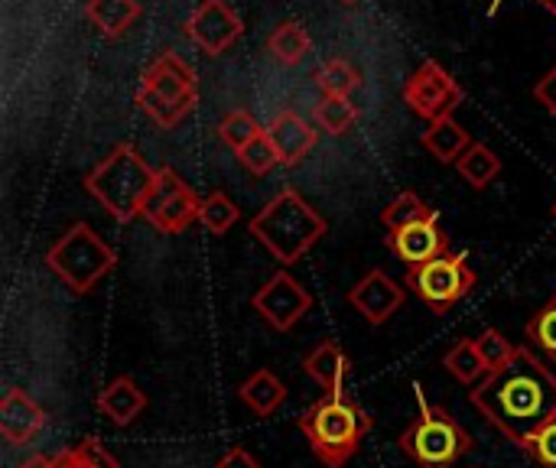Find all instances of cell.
<instances>
[{
    "instance_id": "cell-1",
    "label": "cell",
    "mask_w": 556,
    "mask_h": 468,
    "mask_svg": "<svg viewBox=\"0 0 556 468\" xmlns=\"http://www.w3.org/2000/svg\"><path fill=\"white\" fill-rule=\"evenodd\" d=\"M476 410L515 446L556 420V375L525 345L515 358L472 391Z\"/></svg>"
},
{
    "instance_id": "cell-2",
    "label": "cell",
    "mask_w": 556,
    "mask_h": 468,
    "mask_svg": "<svg viewBox=\"0 0 556 468\" xmlns=\"http://www.w3.org/2000/svg\"><path fill=\"white\" fill-rule=\"evenodd\" d=\"M156 179L160 169H153L134 143H117L108 150L104 160H98L88 169L85 189L98 205H104V212L114 222L127 225L143 215V205L153 195Z\"/></svg>"
},
{
    "instance_id": "cell-3",
    "label": "cell",
    "mask_w": 556,
    "mask_h": 468,
    "mask_svg": "<svg viewBox=\"0 0 556 468\" xmlns=\"http://www.w3.org/2000/svg\"><path fill=\"white\" fill-rule=\"evenodd\" d=\"M248 231L270 251V257L280 267H293L313 244L323 241L329 231V222L296 192V189H280L251 222Z\"/></svg>"
},
{
    "instance_id": "cell-4",
    "label": "cell",
    "mask_w": 556,
    "mask_h": 468,
    "mask_svg": "<svg viewBox=\"0 0 556 468\" xmlns=\"http://www.w3.org/2000/svg\"><path fill=\"white\" fill-rule=\"evenodd\" d=\"M300 433L309 443V453L326 468H342L365 443V437L371 433L375 420L371 414L342 394H326L323 401H316L300 420H296Z\"/></svg>"
},
{
    "instance_id": "cell-5",
    "label": "cell",
    "mask_w": 556,
    "mask_h": 468,
    "mask_svg": "<svg viewBox=\"0 0 556 468\" xmlns=\"http://www.w3.org/2000/svg\"><path fill=\"white\" fill-rule=\"evenodd\" d=\"M134 101L156 127L173 130L199 107V75L182 55L163 52L143 68Z\"/></svg>"
},
{
    "instance_id": "cell-6",
    "label": "cell",
    "mask_w": 556,
    "mask_h": 468,
    "mask_svg": "<svg viewBox=\"0 0 556 468\" xmlns=\"http://www.w3.org/2000/svg\"><path fill=\"white\" fill-rule=\"evenodd\" d=\"M417 401H420V417L401 433L397 440L401 453L417 468H453L459 459H466L476 450L469 430L450 410L430 404L420 394V388H417Z\"/></svg>"
},
{
    "instance_id": "cell-7",
    "label": "cell",
    "mask_w": 556,
    "mask_h": 468,
    "mask_svg": "<svg viewBox=\"0 0 556 468\" xmlns=\"http://www.w3.org/2000/svg\"><path fill=\"white\" fill-rule=\"evenodd\" d=\"M46 267L78 296L91 293L117 267V251L85 222H75L49 251Z\"/></svg>"
},
{
    "instance_id": "cell-8",
    "label": "cell",
    "mask_w": 556,
    "mask_h": 468,
    "mask_svg": "<svg viewBox=\"0 0 556 468\" xmlns=\"http://www.w3.org/2000/svg\"><path fill=\"white\" fill-rule=\"evenodd\" d=\"M479 277L469 267V251H446L424 267L407 270V287L437 313H450L456 303H463L476 290Z\"/></svg>"
},
{
    "instance_id": "cell-9",
    "label": "cell",
    "mask_w": 556,
    "mask_h": 468,
    "mask_svg": "<svg viewBox=\"0 0 556 468\" xmlns=\"http://www.w3.org/2000/svg\"><path fill=\"white\" fill-rule=\"evenodd\" d=\"M140 218L163 235H179L202 218V199L173 166H160L156 189L147 199Z\"/></svg>"
},
{
    "instance_id": "cell-10",
    "label": "cell",
    "mask_w": 556,
    "mask_h": 468,
    "mask_svg": "<svg viewBox=\"0 0 556 468\" xmlns=\"http://www.w3.org/2000/svg\"><path fill=\"white\" fill-rule=\"evenodd\" d=\"M466 101V91L463 85L433 59H427L407 81H404V104L424 117L427 124L440 121V117H450L459 104Z\"/></svg>"
},
{
    "instance_id": "cell-11",
    "label": "cell",
    "mask_w": 556,
    "mask_h": 468,
    "mask_svg": "<svg viewBox=\"0 0 556 468\" xmlns=\"http://www.w3.org/2000/svg\"><path fill=\"white\" fill-rule=\"evenodd\" d=\"M254 313L277 332H290L300 326V319L313 309V296L309 290L287 270L280 267L254 296H251Z\"/></svg>"
},
{
    "instance_id": "cell-12",
    "label": "cell",
    "mask_w": 556,
    "mask_h": 468,
    "mask_svg": "<svg viewBox=\"0 0 556 468\" xmlns=\"http://www.w3.org/2000/svg\"><path fill=\"white\" fill-rule=\"evenodd\" d=\"M244 33L241 16L231 10L228 0H199L195 10L186 20V36L205 52V55H222L228 52Z\"/></svg>"
},
{
    "instance_id": "cell-13",
    "label": "cell",
    "mask_w": 556,
    "mask_h": 468,
    "mask_svg": "<svg viewBox=\"0 0 556 468\" xmlns=\"http://www.w3.org/2000/svg\"><path fill=\"white\" fill-rule=\"evenodd\" d=\"M407 300V290L391 277L384 274L381 267L368 270L352 290H349V303L365 316L368 326H384Z\"/></svg>"
},
{
    "instance_id": "cell-14",
    "label": "cell",
    "mask_w": 556,
    "mask_h": 468,
    "mask_svg": "<svg viewBox=\"0 0 556 468\" xmlns=\"http://www.w3.org/2000/svg\"><path fill=\"white\" fill-rule=\"evenodd\" d=\"M384 244L391 248V254L397 261L407 264V270H414V267H424L427 261L446 254L450 251V235L440 228V215H433L427 222H414V225H404V228L391 231L384 238Z\"/></svg>"
},
{
    "instance_id": "cell-15",
    "label": "cell",
    "mask_w": 556,
    "mask_h": 468,
    "mask_svg": "<svg viewBox=\"0 0 556 468\" xmlns=\"http://www.w3.org/2000/svg\"><path fill=\"white\" fill-rule=\"evenodd\" d=\"M267 137L280 156V166H287V169L300 166L319 143V130L296 111L274 114V121L267 124Z\"/></svg>"
},
{
    "instance_id": "cell-16",
    "label": "cell",
    "mask_w": 556,
    "mask_h": 468,
    "mask_svg": "<svg viewBox=\"0 0 556 468\" xmlns=\"http://www.w3.org/2000/svg\"><path fill=\"white\" fill-rule=\"evenodd\" d=\"M46 427V410L20 388H10L0 401V433L10 446L33 443Z\"/></svg>"
},
{
    "instance_id": "cell-17",
    "label": "cell",
    "mask_w": 556,
    "mask_h": 468,
    "mask_svg": "<svg viewBox=\"0 0 556 468\" xmlns=\"http://www.w3.org/2000/svg\"><path fill=\"white\" fill-rule=\"evenodd\" d=\"M303 375L313 378L326 394H342L349 378V355L332 339H323L303 355Z\"/></svg>"
},
{
    "instance_id": "cell-18",
    "label": "cell",
    "mask_w": 556,
    "mask_h": 468,
    "mask_svg": "<svg viewBox=\"0 0 556 468\" xmlns=\"http://www.w3.org/2000/svg\"><path fill=\"white\" fill-rule=\"evenodd\" d=\"M98 410L114 423V427H130L143 410H147V394L140 384L127 375H117L101 394H98Z\"/></svg>"
},
{
    "instance_id": "cell-19",
    "label": "cell",
    "mask_w": 556,
    "mask_h": 468,
    "mask_svg": "<svg viewBox=\"0 0 556 468\" xmlns=\"http://www.w3.org/2000/svg\"><path fill=\"white\" fill-rule=\"evenodd\" d=\"M420 143H424V150H427L433 160H440V163H456L476 140H472L469 130L450 114V117H440V121L427 124V130L420 134Z\"/></svg>"
},
{
    "instance_id": "cell-20",
    "label": "cell",
    "mask_w": 556,
    "mask_h": 468,
    "mask_svg": "<svg viewBox=\"0 0 556 468\" xmlns=\"http://www.w3.org/2000/svg\"><path fill=\"white\" fill-rule=\"evenodd\" d=\"M238 401L257 414V417H270L283 407L287 401V384L270 371V368H257L251 378H244V384L238 388Z\"/></svg>"
},
{
    "instance_id": "cell-21",
    "label": "cell",
    "mask_w": 556,
    "mask_h": 468,
    "mask_svg": "<svg viewBox=\"0 0 556 468\" xmlns=\"http://www.w3.org/2000/svg\"><path fill=\"white\" fill-rule=\"evenodd\" d=\"M140 13H143L140 0H88L85 3V16L94 23V29L104 39H121L124 33H130Z\"/></svg>"
},
{
    "instance_id": "cell-22",
    "label": "cell",
    "mask_w": 556,
    "mask_h": 468,
    "mask_svg": "<svg viewBox=\"0 0 556 468\" xmlns=\"http://www.w3.org/2000/svg\"><path fill=\"white\" fill-rule=\"evenodd\" d=\"M267 52L270 59H277L287 68H296L306 62V55L313 52V39L309 33L296 23V20H283L270 36H267Z\"/></svg>"
},
{
    "instance_id": "cell-23",
    "label": "cell",
    "mask_w": 556,
    "mask_h": 468,
    "mask_svg": "<svg viewBox=\"0 0 556 468\" xmlns=\"http://www.w3.org/2000/svg\"><path fill=\"white\" fill-rule=\"evenodd\" d=\"M459 176L472 186V189H489L498 176H502V156L485 147V143H472L459 160H456Z\"/></svg>"
},
{
    "instance_id": "cell-24",
    "label": "cell",
    "mask_w": 556,
    "mask_h": 468,
    "mask_svg": "<svg viewBox=\"0 0 556 468\" xmlns=\"http://www.w3.org/2000/svg\"><path fill=\"white\" fill-rule=\"evenodd\" d=\"M443 365H446V371L456 378V381H463V384H482L485 378H489V368H485V362H482V355H479V345H476V339H459L446 355H443Z\"/></svg>"
},
{
    "instance_id": "cell-25",
    "label": "cell",
    "mask_w": 556,
    "mask_h": 468,
    "mask_svg": "<svg viewBox=\"0 0 556 468\" xmlns=\"http://www.w3.org/2000/svg\"><path fill=\"white\" fill-rule=\"evenodd\" d=\"M316 85L323 88V94H332V98H349L352 91L362 88V75L358 68L349 62V59H326L316 72Z\"/></svg>"
},
{
    "instance_id": "cell-26",
    "label": "cell",
    "mask_w": 556,
    "mask_h": 468,
    "mask_svg": "<svg viewBox=\"0 0 556 468\" xmlns=\"http://www.w3.org/2000/svg\"><path fill=\"white\" fill-rule=\"evenodd\" d=\"M358 121V107L352 104V98H332L323 94V101L316 104V127L329 137H342L355 127Z\"/></svg>"
},
{
    "instance_id": "cell-27",
    "label": "cell",
    "mask_w": 556,
    "mask_h": 468,
    "mask_svg": "<svg viewBox=\"0 0 556 468\" xmlns=\"http://www.w3.org/2000/svg\"><path fill=\"white\" fill-rule=\"evenodd\" d=\"M433 215H440L433 205H427L417 192H401L394 202H388L384 208H381V225L388 228V231H397V228H404V225H414V222H427V218H433Z\"/></svg>"
},
{
    "instance_id": "cell-28",
    "label": "cell",
    "mask_w": 556,
    "mask_h": 468,
    "mask_svg": "<svg viewBox=\"0 0 556 468\" xmlns=\"http://www.w3.org/2000/svg\"><path fill=\"white\" fill-rule=\"evenodd\" d=\"M218 140L228 147V150H235V153H241L251 140H257L261 134H264V127L254 121V114L251 111H228L222 121H218Z\"/></svg>"
},
{
    "instance_id": "cell-29",
    "label": "cell",
    "mask_w": 556,
    "mask_h": 468,
    "mask_svg": "<svg viewBox=\"0 0 556 468\" xmlns=\"http://www.w3.org/2000/svg\"><path fill=\"white\" fill-rule=\"evenodd\" d=\"M238 218H241V208L225 195V192H208L205 199H202V218H199V225L208 231V235H228L235 225H238Z\"/></svg>"
},
{
    "instance_id": "cell-30",
    "label": "cell",
    "mask_w": 556,
    "mask_h": 468,
    "mask_svg": "<svg viewBox=\"0 0 556 468\" xmlns=\"http://www.w3.org/2000/svg\"><path fill=\"white\" fill-rule=\"evenodd\" d=\"M52 468H121V463L98 440H81L72 450L52 456Z\"/></svg>"
},
{
    "instance_id": "cell-31",
    "label": "cell",
    "mask_w": 556,
    "mask_h": 468,
    "mask_svg": "<svg viewBox=\"0 0 556 468\" xmlns=\"http://www.w3.org/2000/svg\"><path fill=\"white\" fill-rule=\"evenodd\" d=\"M525 336L531 339L534 349H541L551 362H556V293L528 319Z\"/></svg>"
},
{
    "instance_id": "cell-32",
    "label": "cell",
    "mask_w": 556,
    "mask_h": 468,
    "mask_svg": "<svg viewBox=\"0 0 556 468\" xmlns=\"http://www.w3.org/2000/svg\"><path fill=\"white\" fill-rule=\"evenodd\" d=\"M476 345H479V355H482L489 375L502 371V368L515 358V352H518V345H511L498 329H485V332L476 339Z\"/></svg>"
},
{
    "instance_id": "cell-33",
    "label": "cell",
    "mask_w": 556,
    "mask_h": 468,
    "mask_svg": "<svg viewBox=\"0 0 556 468\" xmlns=\"http://www.w3.org/2000/svg\"><path fill=\"white\" fill-rule=\"evenodd\" d=\"M238 160H241V166H244L248 173H254V176H267L274 166H280V156H277L270 137H267V127H264V134H261L257 140H251V143L238 153Z\"/></svg>"
},
{
    "instance_id": "cell-34",
    "label": "cell",
    "mask_w": 556,
    "mask_h": 468,
    "mask_svg": "<svg viewBox=\"0 0 556 468\" xmlns=\"http://www.w3.org/2000/svg\"><path fill=\"white\" fill-rule=\"evenodd\" d=\"M521 450H525L541 468H556V420L538 427V430L521 443Z\"/></svg>"
},
{
    "instance_id": "cell-35",
    "label": "cell",
    "mask_w": 556,
    "mask_h": 468,
    "mask_svg": "<svg viewBox=\"0 0 556 468\" xmlns=\"http://www.w3.org/2000/svg\"><path fill=\"white\" fill-rule=\"evenodd\" d=\"M534 98L547 107V114H554L556 117V65L544 75V78H538V85H534Z\"/></svg>"
},
{
    "instance_id": "cell-36",
    "label": "cell",
    "mask_w": 556,
    "mask_h": 468,
    "mask_svg": "<svg viewBox=\"0 0 556 468\" xmlns=\"http://www.w3.org/2000/svg\"><path fill=\"white\" fill-rule=\"evenodd\" d=\"M215 468H261V463H257L244 446H231V450L215 463Z\"/></svg>"
},
{
    "instance_id": "cell-37",
    "label": "cell",
    "mask_w": 556,
    "mask_h": 468,
    "mask_svg": "<svg viewBox=\"0 0 556 468\" xmlns=\"http://www.w3.org/2000/svg\"><path fill=\"white\" fill-rule=\"evenodd\" d=\"M16 468H52V459L49 456H29V459H23Z\"/></svg>"
},
{
    "instance_id": "cell-38",
    "label": "cell",
    "mask_w": 556,
    "mask_h": 468,
    "mask_svg": "<svg viewBox=\"0 0 556 468\" xmlns=\"http://www.w3.org/2000/svg\"><path fill=\"white\" fill-rule=\"evenodd\" d=\"M538 3H541L544 10H551V13H554V16H556V0H538Z\"/></svg>"
},
{
    "instance_id": "cell-39",
    "label": "cell",
    "mask_w": 556,
    "mask_h": 468,
    "mask_svg": "<svg viewBox=\"0 0 556 468\" xmlns=\"http://www.w3.org/2000/svg\"><path fill=\"white\" fill-rule=\"evenodd\" d=\"M339 3H358V0H339Z\"/></svg>"
},
{
    "instance_id": "cell-40",
    "label": "cell",
    "mask_w": 556,
    "mask_h": 468,
    "mask_svg": "<svg viewBox=\"0 0 556 468\" xmlns=\"http://www.w3.org/2000/svg\"><path fill=\"white\" fill-rule=\"evenodd\" d=\"M551 212H554V218H556V202H554V208H551Z\"/></svg>"
}]
</instances>
